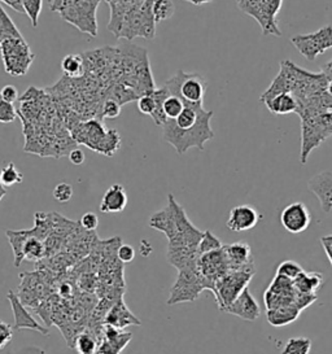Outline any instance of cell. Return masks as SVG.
Segmentation results:
<instances>
[{
    "instance_id": "cell-1",
    "label": "cell",
    "mask_w": 332,
    "mask_h": 354,
    "mask_svg": "<svg viewBox=\"0 0 332 354\" xmlns=\"http://www.w3.org/2000/svg\"><path fill=\"white\" fill-rule=\"evenodd\" d=\"M149 226L161 231L167 238V248H199V243L203 238V231L194 226L187 217L183 207L170 194L167 196V205L163 210L154 213L149 218Z\"/></svg>"
},
{
    "instance_id": "cell-2",
    "label": "cell",
    "mask_w": 332,
    "mask_h": 354,
    "mask_svg": "<svg viewBox=\"0 0 332 354\" xmlns=\"http://www.w3.org/2000/svg\"><path fill=\"white\" fill-rule=\"evenodd\" d=\"M213 115H214L213 111H205L200 117V120L197 121L196 125L186 131L176 130L165 122L164 125L161 126L163 127V139L166 140L169 145L174 147L179 155L186 153L187 151L191 148H197L200 151H204L205 143L214 138L213 129L210 126V121H212Z\"/></svg>"
},
{
    "instance_id": "cell-3",
    "label": "cell",
    "mask_w": 332,
    "mask_h": 354,
    "mask_svg": "<svg viewBox=\"0 0 332 354\" xmlns=\"http://www.w3.org/2000/svg\"><path fill=\"white\" fill-rule=\"evenodd\" d=\"M73 139L75 143L93 149L105 156H113L121 147V138L116 130H107L98 120L78 122L72 127Z\"/></svg>"
},
{
    "instance_id": "cell-4",
    "label": "cell",
    "mask_w": 332,
    "mask_h": 354,
    "mask_svg": "<svg viewBox=\"0 0 332 354\" xmlns=\"http://www.w3.org/2000/svg\"><path fill=\"white\" fill-rule=\"evenodd\" d=\"M255 272V265H250L243 269L228 270L222 278L218 279L213 295L219 310L225 312V309L238 299L239 295L248 287Z\"/></svg>"
},
{
    "instance_id": "cell-5",
    "label": "cell",
    "mask_w": 332,
    "mask_h": 354,
    "mask_svg": "<svg viewBox=\"0 0 332 354\" xmlns=\"http://www.w3.org/2000/svg\"><path fill=\"white\" fill-rule=\"evenodd\" d=\"M155 0H147L143 7L129 11L124 16L122 26L117 39L133 41L140 37L143 39H154L156 35V24L152 4Z\"/></svg>"
},
{
    "instance_id": "cell-6",
    "label": "cell",
    "mask_w": 332,
    "mask_h": 354,
    "mask_svg": "<svg viewBox=\"0 0 332 354\" xmlns=\"http://www.w3.org/2000/svg\"><path fill=\"white\" fill-rule=\"evenodd\" d=\"M208 284L200 271L195 268L178 270V277L173 287L170 288V296L167 305H176L182 302H192L199 299L201 292L207 291Z\"/></svg>"
},
{
    "instance_id": "cell-7",
    "label": "cell",
    "mask_w": 332,
    "mask_h": 354,
    "mask_svg": "<svg viewBox=\"0 0 332 354\" xmlns=\"http://www.w3.org/2000/svg\"><path fill=\"white\" fill-rule=\"evenodd\" d=\"M4 69L10 75H25L30 68L34 53L24 38H7L0 44Z\"/></svg>"
},
{
    "instance_id": "cell-8",
    "label": "cell",
    "mask_w": 332,
    "mask_h": 354,
    "mask_svg": "<svg viewBox=\"0 0 332 354\" xmlns=\"http://www.w3.org/2000/svg\"><path fill=\"white\" fill-rule=\"evenodd\" d=\"M166 88L170 95H178L188 104H203L207 81L200 74H188L183 71H178V73L166 81Z\"/></svg>"
},
{
    "instance_id": "cell-9",
    "label": "cell",
    "mask_w": 332,
    "mask_h": 354,
    "mask_svg": "<svg viewBox=\"0 0 332 354\" xmlns=\"http://www.w3.org/2000/svg\"><path fill=\"white\" fill-rule=\"evenodd\" d=\"M283 0H238L239 8L252 16L262 28L264 35H282L277 25V15Z\"/></svg>"
},
{
    "instance_id": "cell-10",
    "label": "cell",
    "mask_w": 332,
    "mask_h": 354,
    "mask_svg": "<svg viewBox=\"0 0 332 354\" xmlns=\"http://www.w3.org/2000/svg\"><path fill=\"white\" fill-rule=\"evenodd\" d=\"M99 3L100 0H74L68 8H65L59 15L78 30L95 38L98 35L96 11Z\"/></svg>"
},
{
    "instance_id": "cell-11",
    "label": "cell",
    "mask_w": 332,
    "mask_h": 354,
    "mask_svg": "<svg viewBox=\"0 0 332 354\" xmlns=\"http://www.w3.org/2000/svg\"><path fill=\"white\" fill-rule=\"evenodd\" d=\"M290 42L306 60L314 62L320 55L332 48V26L326 25L315 32L295 35Z\"/></svg>"
},
{
    "instance_id": "cell-12",
    "label": "cell",
    "mask_w": 332,
    "mask_h": 354,
    "mask_svg": "<svg viewBox=\"0 0 332 354\" xmlns=\"http://www.w3.org/2000/svg\"><path fill=\"white\" fill-rule=\"evenodd\" d=\"M320 115L301 117L300 162L305 165L311 152L329 138L321 124Z\"/></svg>"
},
{
    "instance_id": "cell-13",
    "label": "cell",
    "mask_w": 332,
    "mask_h": 354,
    "mask_svg": "<svg viewBox=\"0 0 332 354\" xmlns=\"http://www.w3.org/2000/svg\"><path fill=\"white\" fill-rule=\"evenodd\" d=\"M197 269L207 281L208 291L214 292L218 279L230 270L223 247L221 250L201 254L197 261Z\"/></svg>"
},
{
    "instance_id": "cell-14",
    "label": "cell",
    "mask_w": 332,
    "mask_h": 354,
    "mask_svg": "<svg viewBox=\"0 0 332 354\" xmlns=\"http://www.w3.org/2000/svg\"><path fill=\"white\" fill-rule=\"evenodd\" d=\"M309 210L304 203H293L283 209L280 214V223L286 231L293 235L304 232L311 225Z\"/></svg>"
},
{
    "instance_id": "cell-15",
    "label": "cell",
    "mask_w": 332,
    "mask_h": 354,
    "mask_svg": "<svg viewBox=\"0 0 332 354\" xmlns=\"http://www.w3.org/2000/svg\"><path fill=\"white\" fill-rule=\"evenodd\" d=\"M131 340L133 333H124V330L104 324L99 337L98 354H121Z\"/></svg>"
},
{
    "instance_id": "cell-16",
    "label": "cell",
    "mask_w": 332,
    "mask_h": 354,
    "mask_svg": "<svg viewBox=\"0 0 332 354\" xmlns=\"http://www.w3.org/2000/svg\"><path fill=\"white\" fill-rule=\"evenodd\" d=\"M7 299L10 302V308L15 315V326L13 330L19 331V330H33V331H38L43 335H48V328L46 326H42L41 323L37 322V319L28 312V309L25 308L24 302L21 301L19 295H16L15 292L10 291L7 295Z\"/></svg>"
},
{
    "instance_id": "cell-17",
    "label": "cell",
    "mask_w": 332,
    "mask_h": 354,
    "mask_svg": "<svg viewBox=\"0 0 332 354\" xmlns=\"http://www.w3.org/2000/svg\"><path fill=\"white\" fill-rule=\"evenodd\" d=\"M225 313L232 314L244 321L253 322V321L259 319V315H261V309H259V302L253 297V295L250 293L247 287L239 295L238 299L225 309Z\"/></svg>"
},
{
    "instance_id": "cell-18",
    "label": "cell",
    "mask_w": 332,
    "mask_h": 354,
    "mask_svg": "<svg viewBox=\"0 0 332 354\" xmlns=\"http://www.w3.org/2000/svg\"><path fill=\"white\" fill-rule=\"evenodd\" d=\"M259 213L250 205H238L231 209L226 226L232 232H244L256 227L259 223Z\"/></svg>"
},
{
    "instance_id": "cell-19",
    "label": "cell",
    "mask_w": 332,
    "mask_h": 354,
    "mask_svg": "<svg viewBox=\"0 0 332 354\" xmlns=\"http://www.w3.org/2000/svg\"><path fill=\"white\" fill-rule=\"evenodd\" d=\"M308 188L320 200L324 213L332 212V171H322L311 178Z\"/></svg>"
},
{
    "instance_id": "cell-20",
    "label": "cell",
    "mask_w": 332,
    "mask_h": 354,
    "mask_svg": "<svg viewBox=\"0 0 332 354\" xmlns=\"http://www.w3.org/2000/svg\"><path fill=\"white\" fill-rule=\"evenodd\" d=\"M104 324L112 326L118 330H124L127 326H140V321L130 312V309L124 304V297H120L111 306L109 312L107 313Z\"/></svg>"
},
{
    "instance_id": "cell-21",
    "label": "cell",
    "mask_w": 332,
    "mask_h": 354,
    "mask_svg": "<svg viewBox=\"0 0 332 354\" xmlns=\"http://www.w3.org/2000/svg\"><path fill=\"white\" fill-rule=\"evenodd\" d=\"M223 250L228 259L230 270L243 269L250 265H255L252 259V250L246 241H238V243L223 245Z\"/></svg>"
},
{
    "instance_id": "cell-22",
    "label": "cell",
    "mask_w": 332,
    "mask_h": 354,
    "mask_svg": "<svg viewBox=\"0 0 332 354\" xmlns=\"http://www.w3.org/2000/svg\"><path fill=\"white\" fill-rule=\"evenodd\" d=\"M126 205H127V194L124 191V186L116 183L105 191L102 204H100V212L111 213V214L121 213L124 212Z\"/></svg>"
},
{
    "instance_id": "cell-23",
    "label": "cell",
    "mask_w": 332,
    "mask_h": 354,
    "mask_svg": "<svg viewBox=\"0 0 332 354\" xmlns=\"http://www.w3.org/2000/svg\"><path fill=\"white\" fill-rule=\"evenodd\" d=\"M300 313V309L295 304H290L266 310V319L273 327H284L295 322L299 318Z\"/></svg>"
},
{
    "instance_id": "cell-24",
    "label": "cell",
    "mask_w": 332,
    "mask_h": 354,
    "mask_svg": "<svg viewBox=\"0 0 332 354\" xmlns=\"http://www.w3.org/2000/svg\"><path fill=\"white\" fill-rule=\"evenodd\" d=\"M323 284V277L320 272H305L302 271L300 275L293 279V287L299 293L317 295L318 290Z\"/></svg>"
},
{
    "instance_id": "cell-25",
    "label": "cell",
    "mask_w": 332,
    "mask_h": 354,
    "mask_svg": "<svg viewBox=\"0 0 332 354\" xmlns=\"http://www.w3.org/2000/svg\"><path fill=\"white\" fill-rule=\"evenodd\" d=\"M271 113L274 115H288L296 113L297 100L292 94H280L273 97L268 103H265Z\"/></svg>"
},
{
    "instance_id": "cell-26",
    "label": "cell",
    "mask_w": 332,
    "mask_h": 354,
    "mask_svg": "<svg viewBox=\"0 0 332 354\" xmlns=\"http://www.w3.org/2000/svg\"><path fill=\"white\" fill-rule=\"evenodd\" d=\"M74 349L78 354H98L99 349V340L93 333L84 330L75 337Z\"/></svg>"
},
{
    "instance_id": "cell-27",
    "label": "cell",
    "mask_w": 332,
    "mask_h": 354,
    "mask_svg": "<svg viewBox=\"0 0 332 354\" xmlns=\"http://www.w3.org/2000/svg\"><path fill=\"white\" fill-rule=\"evenodd\" d=\"M62 68L69 78H81L86 72L84 60L81 55H66L62 59Z\"/></svg>"
},
{
    "instance_id": "cell-28",
    "label": "cell",
    "mask_w": 332,
    "mask_h": 354,
    "mask_svg": "<svg viewBox=\"0 0 332 354\" xmlns=\"http://www.w3.org/2000/svg\"><path fill=\"white\" fill-rule=\"evenodd\" d=\"M311 351V340L304 336L290 337L284 344L282 354H309Z\"/></svg>"
},
{
    "instance_id": "cell-29",
    "label": "cell",
    "mask_w": 332,
    "mask_h": 354,
    "mask_svg": "<svg viewBox=\"0 0 332 354\" xmlns=\"http://www.w3.org/2000/svg\"><path fill=\"white\" fill-rule=\"evenodd\" d=\"M176 12L174 3L172 0H155L152 4V13L156 22L169 20Z\"/></svg>"
},
{
    "instance_id": "cell-30",
    "label": "cell",
    "mask_w": 332,
    "mask_h": 354,
    "mask_svg": "<svg viewBox=\"0 0 332 354\" xmlns=\"http://www.w3.org/2000/svg\"><path fill=\"white\" fill-rule=\"evenodd\" d=\"M24 180V176L15 167L13 162H10L8 165L3 169H0V182L4 187H12L15 185H19Z\"/></svg>"
},
{
    "instance_id": "cell-31",
    "label": "cell",
    "mask_w": 332,
    "mask_h": 354,
    "mask_svg": "<svg viewBox=\"0 0 332 354\" xmlns=\"http://www.w3.org/2000/svg\"><path fill=\"white\" fill-rule=\"evenodd\" d=\"M163 108H164L166 118L176 120V117L181 115L182 111L185 109V102L178 95H169L164 102Z\"/></svg>"
},
{
    "instance_id": "cell-32",
    "label": "cell",
    "mask_w": 332,
    "mask_h": 354,
    "mask_svg": "<svg viewBox=\"0 0 332 354\" xmlns=\"http://www.w3.org/2000/svg\"><path fill=\"white\" fill-rule=\"evenodd\" d=\"M222 247H223L222 241L218 239L217 236L212 231H204L203 238H201L200 243H199L197 252L201 256V254H205V253L213 252V250H221Z\"/></svg>"
},
{
    "instance_id": "cell-33",
    "label": "cell",
    "mask_w": 332,
    "mask_h": 354,
    "mask_svg": "<svg viewBox=\"0 0 332 354\" xmlns=\"http://www.w3.org/2000/svg\"><path fill=\"white\" fill-rule=\"evenodd\" d=\"M24 13L28 15L33 28L38 26V19L43 8V0H22Z\"/></svg>"
},
{
    "instance_id": "cell-34",
    "label": "cell",
    "mask_w": 332,
    "mask_h": 354,
    "mask_svg": "<svg viewBox=\"0 0 332 354\" xmlns=\"http://www.w3.org/2000/svg\"><path fill=\"white\" fill-rule=\"evenodd\" d=\"M302 271H304L302 268H301L297 262L288 260L280 263L278 269H277V274L284 277V278H288L290 281H293V279H296L300 275Z\"/></svg>"
},
{
    "instance_id": "cell-35",
    "label": "cell",
    "mask_w": 332,
    "mask_h": 354,
    "mask_svg": "<svg viewBox=\"0 0 332 354\" xmlns=\"http://www.w3.org/2000/svg\"><path fill=\"white\" fill-rule=\"evenodd\" d=\"M16 117H17V112L13 104L6 102L0 95V122L10 124L16 120Z\"/></svg>"
},
{
    "instance_id": "cell-36",
    "label": "cell",
    "mask_w": 332,
    "mask_h": 354,
    "mask_svg": "<svg viewBox=\"0 0 332 354\" xmlns=\"http://www.w3.org/2000/svg\"><path fill=\"white\" fill-rule=\"evenodd\" d=\"M138 109L140 113L147 115H154L156 109L155 97L152 93L142 95L138 97Z\"/></svg>"
},
{
    "instance_id": "cell-37",
    "label": "cell",
    "mask_w": 332,
    "mask_h": 354,
    "mask_svg": "<svg viewBox=\"0 0 332 354\" xmlns=\"http://www.w3.org/2000/svg\"><path fill=\"white\" fill-rule=\"evenodd\" d=\"M72 196V185H69L66 182H62L53 188V198H55V200H57L59 203H68V201H71Z\"/></svg>"
},
{
    "instance_id": "cell-38",
    "label": "cell",
    "mask_w": 332,
    "mask_h": 354,
    "mask_svg": "<svg viewBox=\"0 0 332 354\" xmlns=\"http://www.w3.org/2000/svg\"><path fill=\"white\" fill-rule=\"evenodd\" d=\"M102 115L105 118H117L121 115V105L113 99H107L102 105Z\"/></svg>"
},
{
    "instance_id": "cell-39",
    "label": "cell",
    "mask_w": 332,
    "mask_h": 354,
    "mask_svg": "<svg viewBox=\"0 0 332 354\" xmlns=\"http://www.w3.org/2000/svg\"><path fill=\"white\" fill-rule=\"evenodd\" d=\"M12 336H13V327L8 323L0 321V351L4 349L10 343Z\"/></svg>"
},
{
    "instance_id": "cell-40",
    "label": "cell",
    "mask_w": 332,
    "mask_h": 354,
    "mask_svg": "<svg viewBox=\"0 0 332 354\" xmlns=\"http://www.w3.org/2000/svg\"><path fill=\"white\" fill-rule=\"evenodd\" d=\"M117 257L122 263H130L135 259V250L129 244H121L117 250Z\"/></svg>"
},
{
    "instance_id": "cell-41",
    "label": "cell",
    "mask_w": 332,
    "mask_h": 354,
    "mask_svg": "<svg viewBox=\"0 0 332 354\" xmlns=\"http://www.w3.org/2000/svg\"><path fill=\"white\" fill-rule=\"evenodd\" d=\"M315 300H317V295H308V293H299V292H296L295 305L302 312L308 306H311V304L315 301Z\"/></svg>"
},
{
    "instance_id": "cell-42",
    "label": "cell",
    "mask_w": 332,
    "mask_h": 354,
    "mask_svg": "<svg viewBox=\"0 0 332 354\" xmlns=\"http://www.w3.org/2000/svg\"><path fill=\"white\" fill-rule=\"evenodd\" d=\"M80 223H81V226L86 231H91L93 232L99 226V218H98V216L95 213H86V214H83Z\"/></svg>"
},
{
    "instance_id": "cell-43",
    "label": "cell",
    "mask_w": 332,
    "mask_h": 354,
    "mask_svg": "<svg viewBox=\"0 0 332 354\" xmlns=\"http://www.w3.org/2000/svg\"><path fill=\"white\" fill-rule=\"evenodd\" d=\"M0 95H1V97H3L6 102L12 103V104H13V103L17 100V97H19L17 88H16L15 86H12V84L4 86V87L1 88V91H0Z\"/></svg>"
},
{
    "instance_id": "cell-44",
    "label": "cell",
    "mask_w": 332,
    "mask_h": 354,
    "mask_svg": "<svg viewBox=\"0 0 332 354\" xmlns=\"http://www.w3.org/2000/svg\"><path fill=\"white\" fill-rule=\"evenodd\" d=\"M69 160L72 162L73 165H82L84 162V153L81 149L78 148H74L73 151L69 152Z\"/></svg>"
},
{
    "instance_id": "cell-45",
    "label": "cell",
    "mask_w": 332,
    "mask_h": 354,
    "mask_svg": "<svg viewBox=\"0 0 332 354\" xmlns=\"http://www.w3.org/2000/svg\"><path fill=\"white\" fill-rule=\"evenodd\" d=\"M74 0H52L51 1V11L60 12L64 11L65 8H68L72 4Z\"/></svg>"
},
{
    "instance_id": "cell-46",
    "label": "cell",
    "mask_w": 332,
    "mask_h": 354,
    "mask_svg": "<svg viewBox=\"0 0 332 354\" xmlns=\"http://www.w3.org/2000/svg\"><path fill=\"white\" fill-rule=\"evenodd\" d=\"M122 1H124V7L127 8V11H134V10L142 8L147 0H122Z\"/></svg>"
},
{
    "instance_id": "cell-47",
    "label": "cell",
    "mask_w": 332,
    "mask_h": 354,
    "mask_svg": "<svg viewBox=\"0 0 332 354\" xmlns=\"http://www.w3.org/2000/svg\"><path fill=\"white\" fill-rule=\"evenodd\" d=\"M1 1H4L6 4H8V6L12 7L15 11L24 13V8H22V0H1Z\"/></svg>"
},
{
    "instance_id": "cell-48",
    "label": "cell",
    "mask_w": 332,
    "mask_h": 354,
    "mask_svg": "<svg viewBox=\"0 0 332 354\" xmlns=\"http://www.w3.org/2000/svg\"><path fill=\"white\" fill-rule=\"evenodd\" d=\"M322 73L324 74L329 80H331L332 78V60L330 63L324 64L323 66H322Z\"/></svg>"
},
{
    "instance_id": "cell-49",
    "label": "cell",
    "mask_w": 332,
    "mask_h": 354,
    "mask_svg": "<svg viewBox=\"0 0 332 354\" xmlns=\"http://www.w3.org/2000/svg\"><path fill=\"white\" fill-rule=\"evenodd\" d=\"M140 252L143 253V256H148V253H151L152 252V247L143 240V243H142V247H140Z\"/></svg>"
},
{
    "instance_id": "cell-50",
    "label": "cell",
    "mask_w": 332,
    "mask_h": 354,
    "mask_svg": "<svg viewBox=\"0 0 332 354\" xmlns=\"http://www.w3.org/2000/svg\"><path fill=\"white\" fill-rule=\"evenodd\" d=\"M187 1L192 3L194 6H204V4H208V3H210L213 0H187Z\"/></svg>"
},
{
    "instance_id": "cell-51",
    "label": "cell",
    "mask_w": 332,
    "mask_h": 354,
    "mask_svg": "<svg viewBox=\"0 0 332 354\" xmlns=\"http://www.w3.org/2000/svg\"><path fill=\"white\" fill-rule=\"evenodd\" d=\"M7 195V191H6V187L1 185V182H0V200L4 198Z\"/></svg>"
},
{
    "instance_id": "cell-52",
    "label": "cell",
    "mask_w": 332,
    "mask_h": 354,
    "mask_svg": "<svg viewBox=\"0 0 332 354\" xmlns=\"http://www.w3.org/2000/svg\"><path fill=\"white\" fill-rule=\"evenodd\" d=\"M327 93L332 96V78L329 81V84H327Z\"/></svg>"
},
{
    "instance_id": "cell-53",
    "label": "cell",
    "mask_w": 332,
    "mask_h": 354,
    "mask_svg": "<svg viewBox=\"0 0 332 354\" xmlns=\"http://www.w3.org/2000/svg\"><path fill=\"white\" fill-rule=\"evenodd\" d=\"M105 1H107V3H108V1H109V0H105Z\"/></svg>"
},
{
    "instance_id": "cell-54",
    "label": "cell",
    "mask_w": 332,
    "mask_h": 354,
    "mask_svg": "<svg viewBox=\"0 0 332 354\" xmlns=\"http://www.w3.org/2000/svg\"><path fill=\"white\" fill-rule=\"evenodd\" d=\"M186 1H187V0H186Z\"/></svg>"
}]
</instances>
